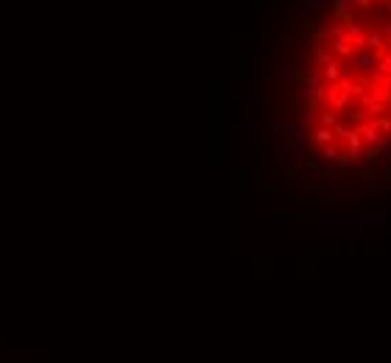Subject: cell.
I'll return each mask as SVG.
<instances>
[{
    "instance_id": "cell-7",
    "label": "cell",
    "mask_w": 391,
    "mask_h": 363,
    "mask_svg": "<svg viewBox=\"0 0 391 363\" xmlns=\"http://www.w3.org/2000/svg\"><path fill=\"white\" fill-rule=\"evenodd\" d=\"M327 62H333V53L324 50L321 45H316L313 48V67H321V64H327Z\"/></svg>"
},
{
    "instance_id": "cell-5",
    "label": "cell",
    "mask_w": 391,
    "mask_h": 363,
    "mask_svg": "<svg viewBox=\"0 0 391 363\" xmlns=\"http://www.w3.org/2000/svg\"><path fill=\"white\" fill-rule=\"evenodd\" d=\"M352 8H355V3H352V0H333V11H335V17H338V20H344V22L349 20Z\"/></svg>"
},
{
    "instance_id": "cell-13",
    "label": "cell",
    "mask_w": 391,
    "mask_h": 363,
    "mask_svg": "<svg viewBox=\"0 0 391 363\" xmlns=\"http://www.w3.org/2000/svg\"><path fill=\"white\" fill-rule=\"evenodd\" d=\"M383 3H386V6H389V0H383Z\"/></svg>"
},
{
    "instance_id": "cell-6",
    "label": "cell",
    "mask_w": 391,
    "mask_h": 363,
    "mask_svg": "<svg viewBox=\"0 0 391 363\" xmlns=\"http://www.w3.org/2000/svg\"><path fill=\"white\" fill-rule=\"evenodd\" d=\"M369 17H372V22H375L377 28H380V25L391 22V8H372V11H369Z\"/></svg>"
},
{
    "instance_id": "cell-2",
    "label": "cell",
    "mask_w": 391,
    "mask_h": 363,
    "mask_svg": "<svg viewBox=\"0 0 391 363\" xmlns=\"http://www.w3.org/2000/svg\"><path fill=\"white\" fill-rule=\"evenodd\" d=\"M324 98L330 101V107H333V109H344L349 104V93L344 90L341 81H330V84L324 87Z\"/></svg>"
},
{
    "instance_id": "cell-3",
    "label": "cell",
    "mask_w": 391,
    "mask_h": 363,
    "mask_svg": "<svg viewBox=\"0 0 391 363\" xmlns=\"http://www.w3.org/2000/svg\"><path fill=\"white\" fill-rule=\"evenodd\" d=\"M330 50H333L335 56H352L355 53V45H352V36L344 31L341 36H335L333 39V45H330Z\"/></svg>"
},
{
    "instance_id": "cell-10",
    "label": "cell",
    "mask_w": 391,
    "mask_h": 363,
    "mask_svg": "<svg viewBox=\"0 0 391 363\" xmlns=\"http://www.w3.org/2000/svg\"><path fill=\"white\" fill-rule=\"evenodd\" d=\"M324 3H327V0H305V6L310 8V11H316V8H321Z\"/></svg>"
},
{
    "instance_id": "cell-1",
    "label": "cell",
    "mask_w": 391,
    "mask_h": 363,
    "mask_svg": "<svg viewBox=\"0 0 391 363\" xmlns=\"http://www.w3.org/2000/svg\"><path fill=\"white\" fill-rule=\"evenodd\" d=\"M349 67L358 73H372L377 67V50H355L352 56H349Z\"/></svg>"
},
{
    "instance_id": "cell-8",
    "label": "cell",
    "mask_w": 391,
    "mask_h": 363,
    "mask_svg": "<svg viewBox=\"0 0 391 363\" xmlns=\"http://www.w3.org/2000/svg\"><path fill=\"white\" fill-rule=\"evenodd\" d=\"M333 140V131H330V128H316V131H313V142H324V145H327V142Z\"/></svg>"
},
{
    "instance_id": "cell-4",
    "label": "cell",
    "mask_w": 391,
    "mask_h": 363,
    "mask_svg": "<svg viewBox=\"0 0 391 363\" xmlns=\"http://www.w3.org/2000/svg\"><path fill=\"white\" fill-rule=\"evenodd\" d=\"M366 48L377 50V53L386 48V39H383V34H380V28H377V25H366Z\"/></svg>"
},
{
    "instance_id": "cell-9",
    "label": "cell",
    "mask_w": 391,
    "mask_h": 363,
    "mask_svg": "<svg viewBox=\"0 0 391 363\" xmlns=\"http://www.w3.org/2000/svg\"><path fill=\"white\" fill-rule=\"evenodd\" d=\"M355 3V8H361V11H372V0H352Z\"/></svg>"
},
{
    "instance_id": "cell-12",
    "label": "cell",
    "mask_w": 391,
    "mask_h": 363,
    "mask_svg": "<svg viewBox=\"0 0 391 363\" xmlns=\"http://www.w3.org/2000/svg\"><path fill=\"white\" fill-rule=\"evenodd\" d=\"M386 45H391V36H389V39H386Z\"/></svg>"
},
{
    "instance_id": "cell-11",
    "label": "cell",
    "mask_w": 391,
    "mask_h": 363,
    "mask_svg": "<svg viewBox=\"0 0 391 363\" xmlns=\"http://www.w3.org/2000/svg\"><path fill=\"white\" fill-rule=\"evenodd\" d=\"M321 123H324V126H335V118L330 112H324V115H321Z\"/></svg>"
}]
</instances>
